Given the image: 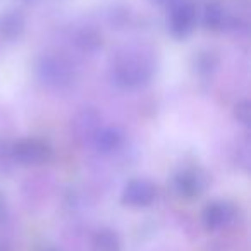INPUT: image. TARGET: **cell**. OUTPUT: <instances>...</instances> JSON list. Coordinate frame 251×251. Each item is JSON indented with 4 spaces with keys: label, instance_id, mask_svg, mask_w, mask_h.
I'll return each mask as SVG.
<instances>
[{
    "label": "cell",
    "instance_id": "6da1fadb",
    "mask_svg": "<svg viewBox=\"0 0 251 251\" xmlns=\"http://www.w3.org/2000/svg\"><path fill=\"white\" fill-rule=\"evenodd\" d=\"M153 76V64L141 52L121 53L114 64V79L122 88H138Z\"/></svg>",
    "mask_w": 251,
    "mask_h": 251
},
{
    "label": "cell",
    "instance_id": "7a4b0ae2",
    "mask_svg": "<svg viewBox=\"0 0 251 251\" xmlns=\"http://www.w3.org/2000/svg\"><path fill=\"white\" fill-rule=\"evenodd\" d=\"M12 158L21 165H43L53 158V150L43 140L25 138L12 147Z\"/></svg>",
    "mask_w": 251,
    "mask_h": 251
},
{
    "label": "cell",
    "instance_id": "3957f363",
    "mask_svg": "<svg viewBox=\"0 0 251 251\" xmlns=\"http://www.w3.org/2000/svg\"><path fill=\"white\" fill-rule=\"evenodd\" d=\"M196 7L191 0H172L171 14H169V28L177 38H184L195 29Z\"/></svg>",
    "mask_w": 251,
    "mask_h": 251
},
{
    "label": "cell",
    "instance_id": "9c48e42d",
    "mask_svg": "<svg viewBox=\"0 0 251 251\" xmlns=\"http://www.w3.org/2000/svg\"><path fill=\"white\" fill-rule=\"evenodd\" d=\"M95 145L100 153H114L122 147V134L114 127H105L97 133Z\"/></svg>",
    "mask_w": 251,
    "mask_h": 251
},
{
    "label": "cell",
    "instance_id": "52a82bcc",
    "mask_svg": "<svg viewBox=\"0 0 251 251\" xmlns=\"http://www.w3.org/2000/svg\"><path fill=\"white\" fill-rule=\"evenodd\" d=\"M236 215V208L227 201H213L208 203L203 210V224L206 229L215 230L222 229L224 226L230 224Z\"/></svg>",
    "mask_w": 251,
    "mask_h": 251
},
{
    "label": "cell",
    "instance_id": "5b68a950",
    "mask_svg": "<svg viewBox=\"0 0 251 251\" xmlns=\"http://www.w3.org/2000/svg\"><path fill=\"white\" fill-rule=\"evenodd\" d=\"M157 198V188L153 182L147 179H133L126 184L122 191V203L133 208H145L150 206Z\"/></svg>",
    "mask_w": 251,
    "mask_h": 251
},
{
    "label": "cell",
    "instance_id": "8fae6325",
    "mask_svg": "<svg viewBox=\"0 0 251 251\" xmlns=\"http://www.w3.org/2000/svg\"><path fill=\"white\" fill-rule=\"evenodd\" d=\"M205 25L206 28L220 29L224 25V9L219 4H208L205 9Z\"/></svg>",
    "mask_w": 251,
    "mask_h": 251
},
{
    "label": "cell",
    "instance_id": "8992f818",
    "mask_svg": "<svg viewBox=\"0 0 251 251\" xmlns=\"http://www.w3.org/2000/svg\"><path fill=\"white\" fill-rule=\"evenodd\" d=\"M206 184H208V177L205 176V172L198 171V169H184V171L177 172L174 177L176 191L184 198H195V196L201 195Z\"/></svg>",
    "mask_w": 251,
    "mask_h": 251
},
{
    "label": "cell",
    "instance_id": "277c9868",
    "mask_svg": "<svg viewBox=\"0 0 251 251\" xmlns=\"http://www.w3.org/2000/svg\"><path fill=\"white\" fill-rule=\"evenodd\" d=\"M36 73L38 77L42 79V83L49 84V86H66L73 81V69L71 66L62 59H57V57L47 55L42 57L36 67Z\"/></svg>",
    "mask_w": 251,
    "mask_h": 251
},
{
    "label": "cell",
    "instance_id": "ba28073f",
    "mask_svg": "<svg viewBox=\"0 0 251 251\" xmlns=\"http://www.w3.org/2000/svg\"><path fill=\"white\" fill-rule=\"evenodd\" d=\"M25 16L18 11H9L0 16V36L7 42H14L25 33Z\"/></svg>",
    "mask_w": 251,
    "mask_h": 251
},
{
    "label": "cell",
    "instance_id": "30bf717a",
    "mask_svg": "<svg viewBox=\"0 0 251 251\" xmlns=\"http://www.w3.org/2000/svg\"><path fill=\"white\" fill-rule=\"evenodd\" d=\"M93 251H121L119 234L112 229H101L93 237Z\"/></svg>",
    "mask_w": 251,
    "mask_h": 251
},
{
    "label": "cell",
    "instance_id": "7c38bea8",
    "mask_svg": "<svg viewBox=\"0 0 251 251\" xmlns=\"http://www.w3.org/2000/svg\"><path fill=\"white\" fill-rule=\"evenodd\" d=\"M236 117L237 121H241L244 126H250L251 121V108H250V101L243 100L236 105Z\"/></svg>",
    "mask_w": 251,
    "mask_h": 251
},
{
    "label": "cell",
    "instance_id": "4fadbf2b",
    "mask_svg": "<svg viewBox=\"0 0 251 251\" xmlns=\"http://www.w3.org/2000/svg\"><path fill=\"white\" fill-rule=\"evenodd\" d=\"M157 2H165V0H157Z\"/></svg>",
    "mask_w": 251,
    "mask_h": 251
}]
</instances>
